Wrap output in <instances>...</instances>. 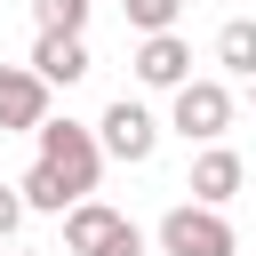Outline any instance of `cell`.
<instances>
[{
	"label": "cell",
	"instance_id": "cell-1",
	"mask_svg": "<svg viewBox=\"0 0 256 256\" xmlns=\"http://www.w3.org/2000/svg\"><path fill=\"white\" fill-rule=\"evenodd\" d=\"M32 144H40V168H56L72 200L96 192V176H104V144H96V128H80V120H40Z\"/></svg>",
	"mask_w": 256,
	"mask_h": 256
},
{
	"label": "cell",
	"instance_id": "cell-2",
	"mask_svg": "<svg viewBox=\"0 0 256 256\" xmlns=\"http://www.w3.org/2000/svg\"><path fill=\"white\" fill-rule=\"evenodd\" d=\"M160 256H240L224 208H200V200H176L160 216Z\"/></svg>",
	"mask_w": 256,
	"mask_h": 256
},
{
	"label": "cell",
	"instance_id": "cell-3",
	"mask_svg": "<svg viewBox=\"0 0 256 256\" xmlns=\"http://www.w3.org/2000/svg\"><path fill=\"white\" fill-rule=\"evenodd\" d=\"M168 128H176L184 144H216V136L232 128V88H224V80H184L176 104H168Z\"/></svg>",
	"mask_w": 256,
	"mask_h": 256
},
{
	"label": "cell",
	"instance_id": "cell-4",
	"mask_svg": "<svg viewBox=\"0 0 256 256\" xmlns=\"http://www.w3.org/2000/svg\"><path fill=\"white\" fill-rule=\"evenodd\" d=\"M96 144H104V160H128V168H144V160L160 152V120H152L136 96H120V104H104V120H96Z\"/></svg>",
	"mask_w": 256,
	"mask_h": 256
},
{
	"label": "cell",
	"instance_id": "cell-5",
	"mask_svg": "<svg viewBox=\"0 0 256 256\" xmlns=\"http://www.w3.org/2000/svg\"><path fill=\"white\" fill-rule=\"evenodd\" d=\"M48 120V80L32 64H0V136H40Z\"/></svg>",
	"mask_w": 256,
	"mask_h": 256
},
{
	"label": "cell",
	"instance_id": "cell-6",
	"mask_svg": "<svg viewBox=\"0 0 256 256\" xmlns=\"http://www.w3.org/2000/svg\"><path fill=\"white\" fill-rule=\"evenodd\" d=\"M136 80L176 96V88L192 80V40H184V32H152V40H136Z\"/></svg>",
	"mask_w": 256,
	"mask_h": 256
},
{
	"label": "cell",
	"instance_id": "cell-7",
	"mask_svg": "<svg viewBox=\"0 0 256 256\" xmlns=\"http://www.w3.org/2000/svg\"><path fill=\"white\" fill-rule=\"evenodd\" d=\"M240 152H224V144H200V160H192V176H184V192L200 200V208H224L232 192H240Z\"/></svg>",
	"mask_w": 256,
	"mask_h": 256
},
{
	"label": "cell",
	"instance_id": "cell-8",
	"mask_svg": "<svg viewBox=\"0 0 256 256\" xmlns=\"http://www.w3.org/2000/svg\"><path fill=\"white\" fill-rule=\"evenodd\" d=\"M32 72H40L48 88L88 80V40H80V32H40V40H32Z\"/></svg>",
	"mask_w": 256,
	"mask_h": 256
},
{
	"label": "cell",
	"instance_id": "cell-9",
	"mask_svg": "<svg viewBox=\"0 0 256 256\" xmlns=\"http://www.w3.org/2000/svg\"><path fill=\"white\" fill-rule=\"evenodd\" d=\"M120 224V208H104V200H72L64 208V256H96V240Z\"/></svg>",
	"mask_w": 256,
	"mask_h": 256
},
{
	"label": "cell",
	"instance_id": "cell-10",
	"mask_svg": "<svg viewBox=\"0 0 256 256\" xmlns=\"http://www.w3.org/2000/svg\"><path fill=\"white\" fill-rule=\"evenodd\" d=\"M16 200H24V208H40V216H64V208H72L64 176H56V168H40V160H32L24 176H16Z\"/></svg>",
	"mask_w": 256,
	"mask_h": 256
},
{
	"label": "cell",
	"instance_id": "cell-11",
	"mask_svg": "<svg viewBox=\"0 0 256 256\" xmlns=\"http://www.w3.org/2000/svg\"><path fill=\"white\" fill-rule=\"evenodd\" d=\"M216 64L240 72V80H256V24H248V16H232V24L216 32Z\"/></svg>",
	"mask_w": 256,
	"mask_h": 256
},
{
	"label": "cell",
	"instance_id": "cell-12",
	"mask_svg": "<svg viewBox=\"0 0 256 256\" xmlns=\"http://www.w3.org/2000/svg\"><path fill=\"white\" fill-rule=\"evenodd\" d=\"M120 16H128V32H136V40H152V32H176L184 0H120Z\"/></svg>",
	"mask_w": 256,
	"mask_h": 256
},
{
	"label": "cell",
	"instance_id": "cell-13",
	"mask_svg": "<svg viewBox=\"0 0 256 256\" xmlns=\"http://www.w3.org/2000/svg\"><path fill=\"white\" fill-rule=\"evenodd\" d=\"M32 8H40V32H80L96 0H32Z\"/></svg>",
	"mask_w": 256,
	"mask_h": 256
},
{
	"label": "cell",
	"instance_id": "cell-14",
	"mask_svg": "<svg viewBox=\"0 0 256 256\" xmlns=\"http://www.w3.org/2000/svg\"><path fill=\"white\" fill-rule=\"evenodd\" d=\"M96 256H144V232H136L128 216H120V224H112V232L96 240Z\"/></svg>",
	"mask_w": 256,
	"mask_h": 256
},
{
	"label": "cell",
	"instance_id": "cell-15",
	"mask_svg": "<svg viewBox=\"0 0 256 256\" xmlns=\"http://www.w3.org/2000/svg\"><path fill=\"white\" fill-rule=\"evenodd\" d=\"M16 224H24V200H16V184H0V240H16Z\"/></svg>",
	"mask_w": 256,
	"mask_h": 256
},
{
	"label": "cell",
	"instance_id": "cell-16",
	"mask_svg": "<svg viewBox=\"0 0 256 256\" xmlns=\"http://www.w3.org/2000/svg\"><path fill=\"white\" fill-rule=\"evenodd\" d=\"M8 256H40V248H8Z\"/></svg>",
	"mask_w": 256,
	"mask_h": 256
},
{
	"label": "cell",
	"instance_id": "cell-17",
	"mask_svg": "<svg viewBox=\"0 0 256 256\" xmlns=\"http://www.w3.org/2000/svg\"><path fill=\"white\" fill-rule=\"evenodd\" d=\"M248 88H256V80H248Z\"/></svg>",
	"mask_w": 256,
	"mask_h": 256
}]
</instances>
